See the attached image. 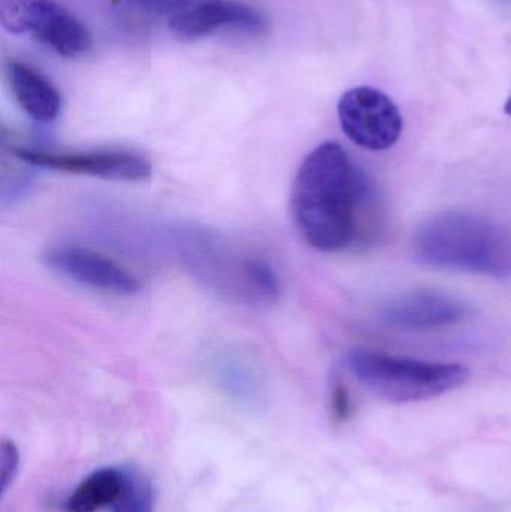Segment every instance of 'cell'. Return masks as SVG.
Here are the masks:
<instances>
[{"instance_id":"obj_16","label":"cell","mask_w":511,"mask_h":512,"mask_svg":"<svg viewBox=\"0 0 511 512\" xmlns=\"http://www.w3.org/2000/svg\"><path fill=\"white\" fill-rule=\"evenodd\" d=\"M330 412H332V418L336 424L345 423L353 414L350 393L342 382H336L333 385L332 396H330Z\"/></svg>"},{"instance_id":"obj_10","label":"cell","mask_w":511,"mask_h":512,"mask_svg":"<svg viewBox=\"0 0 511 512\" xmlns=\"http://www.w3.org/2000/svg\"><path fill=\"white\" fill-rule=\"evenodd\" d=\"M12 95L21 110L38 123H51L62 111V96L39 69L20 60L8 63Z\"/></svg>"},{"instance_id":"obj_14","label":"cell","mask_w":511,"mask_h":512,"mask_svg":"<svg viewBox=\"0 0 511 512\" xmlns=\"http://www.w3.org/2000/svg\"><path fill=\"white\" fill-rule=\"evenodd\" d=\"M116 2L126 8L137 9L146 14H171V17H174V15L194 8L204 0H116Z\"/></svg>"},{"instance_id":"obj_1","label":"cell","mask_w":511,"mask_h":512,"mask_svg":"<svg viewBox=\"0 0 511 512\" xmlns=\"http://www.w3.org/2000/svg\"><path fill=\"white\" fill-rule=\"evenodd\" d=\"M366 183L335 141L320 144L303 159L291 189V213L311 248L338 252L353 242Z\"/></svg>"},{"instance_id":"obj_15","label":"cell","mask_w":511,"mask_h":512,"mask_svg":"<svg viewBox=\"0 0 511 512\" xmlns=\"http://www.w3.org/2000/svg\"><path fill=\"white\" fill-rule=\"evenodd\" d=\"M18 468H20L18 448L9 439H3L2 445H0V481H2L0 493H2V498L14 483Z\"/></svg>"},{"instance_id":"obj_2","label":"cell","mask_w":511,"mask_h":512,"mask_svg":"<svg viewBox=\"0 0 511 512\" xmlns=\"http://www.w3.org/2000/svg\"><path fill=\"white\" fill-rule=\"evenodd\" d=\"M411 249L425 267L511 277V231L470 210L435 213L414 231Z\"/></svg>"},{"instance_id":"obj_13","label":"cell","mask_w":511,"mask_h":512,"mask_svg":"<svg viewBox=\"0 0 511 512\" xmlns=\"http://www.w3.org/2000/svg\"><path fill=\"white\" fill-rule=\"evenodd\" d=\"M243 268H245L246 280L251 283V286H254L258 295L269 298V300H273L278 295V279L270 265L261 259H255V261L246 262Z\"/></svg>"},{"instance_id":"obj_11","label":"cell","mask_w":511,"mask_h":512,"mask_svg":"<svg viewBox=\"0 0 511 512\" xmlns=\"http://www.w3.org/2000/svg\"><path fill=\"white\" fill-rule=\"evenodd\" d=\"M122 469L102 468L87 475L63 502L65 512H99L110 507L122 489Z\"/></svg>"},{"instance_id":"obj_8","label":"cell","mask_w":511,"mask_h":512,"mask_svg":"<svg viewBox=\"0 0 511 512\" xmlns=\"http://www.w3.org/2000/svg\"><path fill=\"white\" fill-rule=\"evenodd\" d=\"M44 258L51 270L81 285L117 295H132L140 291V283L128 270L90 249L56 246Z\"/></svg>"},{"instance_id":"obj_3","label":"cell","mask_w":511,"mask_h":512,"mask_svg":"<svg viewBox=\"0 0 511 512\" xmlns=\"http://www.w3.org/2000/svg\"><path fill=\"white\" fill-rule=\"evenodd\" d=\"M347 367L369 393L390 403L425 402L458 390L470 379V370L459 363L414 360L366 348L351 349Z\"/></svg>"},{"instance_id":"obj_12","label":"cell","mask_w":511,"mask_h":512,"mask_svg":"<svg viewBox=\"0 0 511 512\" xmlns=\"http://www.w3.org/2000/svg\"><path fill=\"white\" fill-rule=\"evenodd\" d=\"M123 483L113 512H153V487L149 478L135 468H123Z\"/></svg>"},{"instance_id":"obj_9","label":"cell","mask_w":511,"mask_h":512,"mask_svg":"<svg viewBox=\"0 0 511 512\" xmlns=\"http://www.w3.org/2000/svg\"><path fill=\"white\" fill-rule=\"evenodd\" d=\"M266 26L261 12L236 0H204L170 20L171 32L182 41H197L221 29L263 33Z\"/></svg>"},{"instance_id":"obj_5","label":"cell","mask_w":511,"mask_h":512,"mask_svg":"<svg viewBox=\"0 0 511 512\" xmlns=\"http://www.w3.org/2000/svg\"><path fill=\"white\" fill-rule=\"evenodd\" d=\"M342 131L362 149L384 152L392 149L404 129L398 105L374 87H354L339 99Z\"/></svg>"},{"instance_id":"obj_4","label":"cell","mask_w":511,"mask_h":512,"mask_svg":"<svg viewBox=\"0 0 511 512\" xmlns=\"http://www.w3.org/2000/svg\"><path fill=\"white\" fill-rule=\"evenodd\" d=\"M0 23L14 35H32L59 54L74 59L92 48L83 21L56 0H0Z\"/></svg>"},{"instance_id":"obj_6","label":"cell","mask_w":511,"mask_h":512,"mask_svg":"<svg viewBox=\"0 0 511 512\" xmlns=\"http://www.w3.org/2000/svg\"><path fill=\"white\" fill-rule=\"evenodd\" d=\"M20 161L45 170L99 177L114 182H146L152 165L144 156L129 150H95V152H41L17 149Z\"/></svg>"},{"instance_id":"obj_7","label":"cell","mask_w":511,"mask_h":512,"mask_svg":"<svg viewBox=\"0 0 511 512\" xmlns=\"http://www.w3.org/2000/svg\"><path fill=\"white\" fill-rule=\"evenodd\" d=\"M470 304L446 292L411 291L393 298L381 309V321L402 331H431L461 324L470 318Z\"/></svg>"},{"instance_id":"obj_17","label":"cell","mask_w":511,"mask_h":512,"mask_svg":"<svg viewBox=\"0 0 511 512\" xmlns=\"http://www.w3.org/2000/svg\"><path fill=\"white\" fill-rule=\"evenodd\" d=\"M504 111H506L507 116H511V92L509 98H507L506 105H504Z\"/></svg>"}]
</instances>
